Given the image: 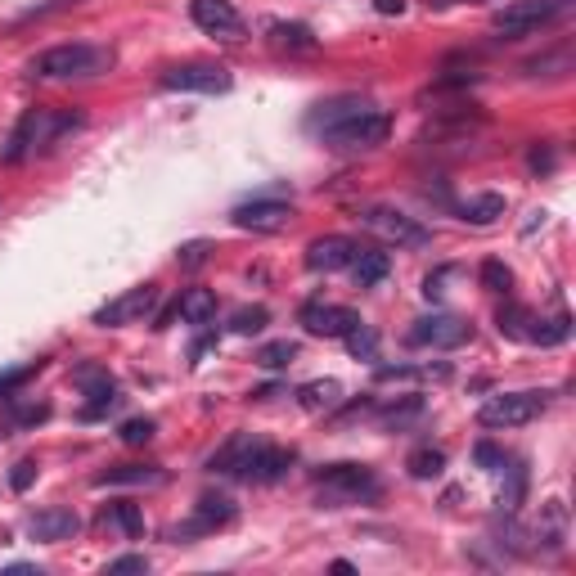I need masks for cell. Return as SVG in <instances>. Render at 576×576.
<instances>
[{
	"label": "cell",
	"mask_w": 576,
	"mask_h": 576,
	"mask_svg": "<svg viewBox=\"0 0 576 576\" xmlns=\"http://www.w3.org/2000/svg\"><path fill=\"white\" fill-rule=\"evenodd\" d=\"M266 324H270L266 306H239V311L230 315V333H239V338H252V333H261Z\"/></svg>",
	"instance_id": "4dcf8cb0"
},
{
	"label": "cell",
	"mask_w": 576,
	"mask_h": 576,
	"mask_svg": "<svg viewBox=\"0 0 576 576\" xmlns=\"http://www.w3.org/2000/svg\"><path fill=\"white\" fill-rule=\"evenodd\" d=\"M230 221L252 234H275L293 221V203H284V198H248V203H239L230 212Z\"/></svg>",
	"instance_id": "8fae6325"
},
{
	"label": "cell",
	"mask_w": 576,
	"mask_h": 576,
	"mask_svg": "<svg viewBox=\"0 0 576 576\" xmlns=\"http://www.w3.org/2000/svg\"><path fill=\"white\" fill-rule=\"evenodd\" d=\"M405 342H410V347H437V351H450V347H464V342H468V324L459 320V315L432 311V315H423V320L410 324Z\"/></svg>",
	"instance_id": "30bf717a"
},
{
	"label": "cell",
	"mask_w": 576,
	"mask_h": 576,
	"mask_svg": "<svg viewBox=\"0 0 576 576\" xmlns=\"http://www.w3.org/2000/svg\"><path fill=\"white\" fill-rule=\"evenodd\" d=\"M545 68H572V54H549V59H531L527 63V72H531V77H540V72H545Z\"/></svg>",
	"instance_id": "b9f144b4"
},
{
	"label": "cell",
	"mask_w": 576,
	"mask_h": 576,
	"mask_svg": "<svg viewBox=\"0 0 576 576\" xmlns=\"http://www.w3.org/2000/svg\"><path fill=\"white\" fill-rule=\"evenodd\" d=\"M387 270H392V257L378 248H356V257H351V275H356L360 288H374L387 279Z\"/></svg>",
	"instance_id": "7402d4cb"
},
{
	"label": "cell",
	"mask_w": 576,
	"mask_h": 576,
	"mask_svg": "<svg viewBox=\"0 0 576 576\" xmlns=\"http://www.w3.org/2000/svg\"><path fill=\"white\" fill-rule=\"evenodd\" d=\"M432 5H455V0H432Z\"/></svg>",
	"instance_id": "7dc6e473"
},
{
	"label": "cell",
	"mask_w": 576,
	"mask_h": 576,
	"mask_svg": "<svg viewBox=\"0 0 576 576\" xmlns=\"http://www.w3.org/2000/svg\"><path fill=\"white\" fill-rule=\"evenodd\" d=\"M207 252H212V243H207V239H194V243H185V248L176 252V261H180L185 270H198V266L207 261Z\"/></svg>",
	"instance_id": "74e56055"
},
{
	"label": "cell",
	"mask_w": 576,
	"mask_h": 576,
	"mask_svg": "<svg viewBox=\"0 0 576 576\" xmlns=\"http://www.w3.org/2000/svg\"><path fill=\"white\" fill-rule=\"evenodd\" d=\"M405 468H410V477H419V482H428V477H437L441 468H446V455H441L437 446H419V450H410V459H405Z\"/></svg>",
	"instance_id": "f1b7e54d"
},
{
	"label": "cell",
	"mask_w": 576,
	"mask_h": 576,
	"mask_svg": "<svg viewBox=\"0 0 576 576\" xmlns=\"http://www.w3.org/2000/svg\"><path fill=\"white\" fill-rule=\"evenodd\" d=\"M315 486H320V500H329L333 509L338 504H369L383 495L378 473L365 464H329L315 473Z\"/></svg>",
	"instance_id": "277c9868"
},
{
	"label": "cell",
	"mask_w": 576,
	"mask_h": 576,
	"mask_svg": "<svg viewBox=\"0 0 576 576\" xmlns=\"http://www.w3.org/2000/svg\"><path fill=\"white\" fill-rule=\"evenodd\" d=\"M360 221H365L374 234H383L387 243H396V248H428L432 243L428 225H419L414 216H405L401 207H365Z\"/></svg>",
	"instance_id": "ba28073f"
},
{
	"label": "cell",
	"mask_w": 576,
	"mask_h": 576,
	"mask_svg": "<svg viewBox=\"0 0 576 576\" xmlns=\"http://www.w3.org/2000/svg\"><path fill=\"white\" fill-rule=\"evenodd\" d=\"M450 275H455V270H450V266L432 270V275H428V279H423V297H428V302H437V297H441V293H446V279H450Z\"/></svg>",
	"instance_id": "ab89813d"
},
{
	"label": "cell",
	"mask_w": 576,
	"mask_h": 576,
	"mask_svg": "<svg viewBox=\"0 0 576 576\" xmlns=\"http://www.w3.org/2000/svg\"><path fill=\"white\" fill-rule=\"evenodd\" d=\"M153 432H158L153 419H126L122 428H117V437H122L126 446H144V441H153Z\"/></svg>",
	"instance_id": "e575fe53"
},
{
	"label": "cell",
	"mask_w": 576,
	"mask_h": 576,
	"mask_svg": "<svg viewBox=\"0 0 576 576\" xmlns=\"http://www.w3.org/2000/svg\"><path fill=\"white\" fill-rule=\"evenodd\" d=\"M374 9L383 18H392V14H405V0H374Z\"/></svg>",
	"instance_id": "bcb514c9"
},
{
	"label": "cell",
	"mask_w": 576,
	"mask_h": 576,
	"mask_svg": "<svg viewBox=\"0 0 576 576\" xmlns=\"http://www.w3.org/2000/svg\"><path fill=\"white\" fill-rule=\"evenodd\" d=\"M189 18H194V27H203L207 36H221V41L243 36V14L230 0H189Z\"/></svg>",
	"instance_id": "5bb4252c"
},
{
	"label": "cell",
	"mask_w": 576,
	"mask_h": 576,
	"mask_svg": "<svg viewBox=\"0 0 576 576\" xmlns=\"http://www.w3.org/2000/svg\"><path fill=\"white\" fill-rule=\"evenodd\" d=\"M504 194H473L468 203H459V221L468 225H495L504 216Z\"/></svg>",
	"instance_id": "603a6c76"
},
{
	"label": "cell",
	"mask_w": 576,
	"mask_h": 576,
	"mask_svg": "<svg viewBox=\"0 0 576 576\" xmlns=\"http://www.w3.org/2000/svg\"><path fill=\"white\" fill-rule=\"evenodd\" d=\"M531 320H536V315H531L527 306H518V302H504V306H500V315H495V324H500L504 338H518V342H527Z\"/></svg>",
	"instance_id": "4316f807"
},
{
	"label": "cell",
	"mask_w": 576,
	"mask_h": 576,
	"mask_svg": "<svg viewBox=\"0 0 576 576\" xmlns=\"http://www.w3.org/2000/svg\"><path fill=\"white\" fill-rule=\"evenodd\" d=\"M117 54L108 45H86V41H72V45H54V50L36 54L27 63L36 81H81V77H99V72L113 68Z\"/></svg>",
	"instance_id": "7a4b0ae2"
},
{
	"label": "cell",
	"mask_w": 576,
	"mask_h": 576,
	"mask_svg": "<svg viewBox=\"0 0 576 576\" xmlns=\"http://www.w3.org/2000/svg\"><path fill=\"white\" fill-rule=\"evenodd\" d=\"M297 360V342H288V338H279V342H266V347H257V365L261 369H288Z\"/></svg>",
	"instance_id": "f546056e"
},
{
	"label": "cell",
	"mask_w": 576,
	"mask_h": 576,
	"mask_svg": "<svg viewBox=\"0 0 576 576\" xmlns=\"http://www.w3.org/2000/svg\"><path fill=\"white\" fill-rule=\"evenodd\" d=\"M72 383H77L81 392L90 396L86 410H81V419H99V414H108L117 401H122L117 383L108 378V369H99V365H81V369H72Z\"/></svg>",
	"instance_id": "2e32d148"
},
{
	"label": "cell",
	"mask_w": 576,
	"mask_h": 576,
	"mask_svg": "<svg viewBox=\"0 0 576 576\" xmlns=\"http://www.w3.org/2000/svg\"><path fill=\"white\" fill-rule=\"evenodd\" d=\"M176 306H180V320L185 324H212L216 320V293L212 288H189Z\"/></svg>",
	"instance_id": "d4e9b609"
},
{
	"label": "cell",
	"mask_w": 576,
	"mask_h": 576,
	"mask_svg": "<svg viewBox=\"0 0 576 576\" xmlns=\"http://www.w3.org/2000/svg\"><path fill=\"white\" fill-rule=\"evenodd\" d=\"M27 531H32V540H72L81 531V518L72 509H63V504H54V509H41L32 522H27Z\"/></svg>",
	"instance_id": "d6986e66"
},
{
	"label": "cell",
	"mask_w": 576,
	"mask_h": 576,
	"mask_svg": "<svg viewBox=\"0 0 576 576\" xmlns=\"http://www.w3.org/2000/svg\"><path fill=\"white\" fill-rule=\"evenodd\" d=\"M104 522H113V527H122L126 536H140L144 531V518H140V509H135V504H108L104 509Z\"/></svg>",
	"instance_id": "1f68e13d"
},
{
	"label": "cell",
	"mask_w": 576,
	"mask_h": 576,
	"mask_svg": "<svg viewBox=\"0 0 576 576\" xmlns=\"http://www.w3.org/2000/svg\"><path fill=\"white\" fill-rule=\"evenodd\" d=\"M414 414H423V401H419V396H410L405 405H392V410L383 414V423H387V428H401V423L414 419Z\"/></svg>",
	"instance_id": "f35d334b"
},
{
	"label": "cell",
	"mask_w": 576,
	"mask_h": 576,
	"mask_svg": "<svg viewBox=\"0 0 576 576\" xmlns=\"http://www.w3.org/2000/svg\"><path fill=\"white\" fill-rule=\"evenodd\" d=\"M540 410H545V392H500L477 410V423L482 428H522Z\"/></svg>",
	"instance_id": "52a82bcc"
},
{
	"label": "cell",
	"mask_w": 576,
	"mask_h": 576,
	"mask_svg": "<svg viewBox=\"0 0 576 576\" xmlns=\"http://www.w3.org/2000/svg\"><path fill=\"white\" fill-rule=\"evenodd\" d=\"M162 86L189 90V95H225V90L234 86V77L221 63H176V68L162 72Z\"/></svg>",
	"instance_id": "9c48e42d"
},
{
	"label": "cell",
	"mask_w": 576,
	"mask_h": 576,
	"mask_svg": "<svg viewBox=\"0 0 576 576\" xmlns=\"http://www.w3.org/2000/svg\"><path fill=\"white\" fill-rule=\"evenodd\" d=\"M207 468L225 473V477H243V482H279V477L293 468V450L266 446V441H257L252 432H239V437H230L207 459Z\"/></svg>",
	"instance_id": "6da1fadb"
},
{
	"label": "cell",
	"mask_w": 576,
	"mask_h": 576,
	"mask_svg": "<svg viewBox=\"0 0 576 576\" xmlns=\"http://www.w3.org/2000/svg\"><path fill=\"white\" fill-rule=\"evenodd\" d=\"M266 32H270V45H279V50H315V32L306 23H266Z\"/></svg>",
	"instance_id": "484cf974"
},
{
	"label": "cell",
	"mask_w": 576,
	"mask_h": 576,
	"mask_svg": "<svg viewBox=\"0 0 576 576\" xmlns=\"http://www.w3.org/2000/svg\"><path fill=\"white\" fill-rule=\"evenodd\" d=\"M32 482H36V464L32 459H18L14 473H9V486H14V491H27Z\"/></svg>",
	"instance_id": "60d3db41"
},
{
	"label": "cell",
	"mask_w": 576,
	"mask_h": 576,
	"mask_svg": "<svg viewBox=\"0 0 576 576\" xmlns=\"http://www.w3.org/2000/svg\"><path fill=\"white\" fill-rule=\"evenodd\" d=\"M477 275H482V288H491V293H509L513 288V270L504 266V261H482V270H477Z\"/></svg>",
	"instance_id": "836d02e7"
},
{
	"label": "cell",
	"mask_w": 576,
	"mask_h": 576,
	"mask_svg": "<svg viewBox=\"0 0 576 576\" xmlns=\"http://www.w3.org/2000/svg\"><path fill=\"white\" fill-rule=\"evenodd\" d=\"M563 545H567V504L545 500L540 504V522H536V549H545V554H563Z\"/></svg>",
	"instance_id": "ac0fdd59"
},
{
	"label": "cell",
	"mask_w": 576,
	"mask_h": 576,
	"mask_svg": "<svg viewBox=\"0 0 576 576\" xmlns=\"http://www.w3.org/2000/svg\"><path fill=\"white\" fill-rule=\"evenodd\" d=\"M297 320H302V329L315 333V338H347L360 324V315L347 311V306H333V302H306Z\"/></svg>",
	"instance_id": "9a60e30c"
},
{
	"label": "cell",
	"mask_w": 576,
	"mask_h": 576,
	"mask_svg": "<svg viewBox=\"0 0 576 576\" xmlns=\"http://www.w3.org/2000/svg\"><path fill=\"white\" fill-rule=\"evenodd\" d=\"M351 257H356V243L342 239V234H324L306 248V266L320 270V275H333V270H347Z\"/></svg>",
	"instance_id": "e0dca14e"
},
{
	"label": "cell",
	"mask_w": 576,
	"mask_h": 576,
	"mask_svg": "<svg viewBox=\"0 0 576 576\" xmlns=\"http://www.w3.org/2000/svg\"><path fill=\"white\" fill-rule=\"evenodd\" d=\"M387 131H392V117L383 113V108L369 104L365 113L347 117V122L329 126V131L320 135L329 149H342V153H365V149H378V144L387 140Z\"/></svg>",
	"instance_id": "5b68a950"
},
{
	"label": "cell",
	"mask_w": 576,
	"mask_h": 576,
	"mask_svg": "<svg viewBox=\"0 0 576 576\" xmlns=\"http://www.w3.org/2000/svg\"><path fill=\"white\" fill-rule=\"evenodd\" d=\"M158 306V288L153 284H140V288H131V293H122V297H113L108 306H99L90 320L99 324V329H122V324H135V320H144V315Z\"/></svg>",
	"instance_id": "7c38bea8"
},
{
	"label": "cell",
	"mask_w": 576,
	"mask_h": 576,
	"mask_svg": "<svg viewBox=\"0 0 576 576\" xmlns=\"http://www.w3.org/2000/svg\"><path fill=\"white\" fill-rule=\"evenodd\" d=\"M473 455H477V464H482V468H491V473H495V468H504V450H495L491 441H482V446H477Z\"/></svg>",
	"instance_id": "ee69618b"
},
{
	"label": "cell",
	"mask_w": 576,
	"mask_h": 576,
	"mask_svg": "<svg viewBox=\"0 0 576 576\" xmlns=\"http://www.w3.org/2000/svg\"><path fill=\"white\" fill-rule=\"evenodd\" d=\"M234 500L230 495H198L194 513H189V522H180L176 531H171V540H189V536H207V531H221L234 522Z\"/></svg>",
	"instance_id": "4fadbf2b"
},
{
	"label": "cell",
	"mask_w": 576,
	"mask_h": 576,
	"mask_svg": "<svg viewBox=\"0 0 576 576\" xmlns=\"http://www.w3.org/2000/svg\"><path fill=\"white\" fill-rule=\"evenodd\" d=\"M342 342H347V351H351L356 360H374V356H378V333L369 329V324H356V329H351Z\"/></svg>",
	"instance_id": "d6a6232c"
},
{
	"label": "cell",
	"mask_w": 576,
	"mask_h": 576,
	"mask_svg": "<svg viewBox=\"0 0 576 576\" xmlns=\"http://www.w3.org/2000/svg\"><path fill=\"white\" fill-rule=\"evenodd\" d=\"M338 401H342V383H338V378H315V383L297 387V405H302V410H311V414L333 410Z\"/></svg>",
	"instance_id": "44dd1931"
},
{
	"label": "cell",
	"mask_w": 576,
	"mask_h": 576,
	"mask_svg": "<svg viewBox=\"0 0 576 576\" xmlns=\"http://www.w3.org/2000/svg\"><path fill=\"white\" fill-rule=\"evenodd\" d=\"M77 126H81V113H68V108H27L18 117V126L9 131L0 162H23L32 149H45V144H54L59 135L77 131Z\"/></svg>",
	"instance_id": "3957f363"
},
{
	"label": "cell",
	"mask_w": 576,
	"mask_h": 576,
	"mask_svg": "<svg viewBox=\"0 0 576 576\" xmlns=\"http://www.w3.org/2000/svg\"><path fill=\"white\" fill-rule=\"evenodd\" d=\"M36 369H41V360H36V365H18V369H5V374H0V396H14L18 387L27 383V378H36Z\"/></svg>",
	"instance_id": "8d00e7d4"
},
{
	"label": "cell",
	"mask_w": 576,
	"mask_h": 576,
	"mask_svg": "<svg viewBox=\"0 0 576 576\" xmlns=\"http://www.w3.org/2000/svg\"><path fill=\"white\" fill-rule=\"evenodd\" d=\"M527 167L531 171H549V167H554V149H540V144H536V149L527 153Z\"/></svg>",
	"instance_id": "f6af8a7d"
},
{
	"label": "cell",
	"mask_w": 576,
	"mask_h": 576,
	"mask_svg": "<svg viewBox=\"0 0 576 576\" xmlns=\"http://www.w3.org/2000/svg\"><path fill=\"white\" fill-rule=\"evenodd\" d=\"M563 5L567 0H513V5L495 9L491 27L504 36V41H518V36H531L545 23H554V18L563 14Z\"/></svg>",
	"instance_id": "8992f818"
},
{
	"label": "cell",
	"mask_w": 576,
	"mask_h": 576,
	"mask_svg": "<svg viewBox=\"0 0 576 576\" xmlns=\"http://www.w3.org/2000/svg\"><path fill=\"white\" fill-rule=\"evenodd\" d=\"M108 572H149V558L144 554H122L108 563Z\"/></svg>",
	"instance_id": "7bdbcfd3"
},
{
	"label": "cell",
	"mask_w": 576,
	"mask_h": 576,
	"mask_svg": "<svg viewBox=\"0 0 576 576\" xmlns=\"http://www.w3.org/2000/svg\"><path fill=\"white\" fill-rule=\"evenodd\" d=\"M365 108H369V99H360V95H338V99H324V104H315V113L306 117V126L324 135V131H329V126L347 122V117L365 113Z\"/></svg>",
	"instance_id": "ffe728a7"
},
{
	"label": "cell",
	"mask_w": 576,
	"mask_h": 576,
	"mask_svg": "<svg viewBox=\"0 0 576 576\" xmlns=\"http://www.w3.org/2000/svg\"><path fill=\"white\" fill-rule=\"evenodd\" d=\"M572 338V320L567 315H554V320H531V333L527 342H536V347H558V342Z\"/></svg>",
	"instance_id": "83f0119b"
},
{
	"label": "cell",
	"mask_w": 576,
	"mask_h": 576,
	"mask_svg": "<svg viewBox=\"0 0 576 576\" xmlns=\"http://www.w3.org/2000/svg\"><path fill=\"white\" fill-rule=\"evenodd\" d=\"M158 482H162V473L158 468H144V464H117L95 477V486H158Z\"/></svg>",
	"instance_id": "cb8c5ba5"
},
{
	"label": "cell",
	"mask_w": 576,
	"mask_h": 576,
	"mask_svg": "<svg viewBox=\"0 0 576 576\" xmlns=\"http://www.w3.org/2000/svg\"><path fill=\"white\" fill-rule=\"evenodd\" d=\"M45 419H50V405H14V410H9L14 428H36V423H45Z\"/></svg>",
	"instance_id": "d590c367"
}]
</instances>
